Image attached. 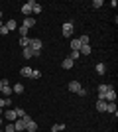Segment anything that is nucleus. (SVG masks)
<instances>
[{
	"label": "nucleus",
	"mask_w": 118,
	"mask_h": 132,
	"mask_svg": "<svg viewBox=\"0 0 118 132\" xmlns=\"http://www.w3.org/2000/svg\"><path fill=\"white\" fill-rule=\"evenodd\" d=\"M102 6V0H95V2H93V8H101Z\"/></svg>",
	"instance_id": "2f4dec72"
},
{
	"label": "nucleus",
	"mask_w": 118,
	"mask_h": 132,
	"mask_svg": "<svg viewBox=\"0 0 118 132\" xmlns=\"http://www.w3.org/2000/svg\"><path fill=\"white\" fill-rule=\"evenodd\" d=\"M79 42H81V45H87V44L90 42V38H89V36H81V38H79Z\"/></svg>",
	"instance_id": "bb28decb"
},
{
	"label": "nucleus",
	"mask_w": 118,
	"mask_h": 132,
	"mask_svg": "<svg viewBox=\"0 0 118 132\" xmlns=\"http://www.w3.org/2000/svg\"><path fill=\"white\" fill-rule=\"evenodd\" d=\"M73 32H75V26H73V22H65V24H63V28H61V34L65 36V38H71V36H73Z\"/></svg>",
	"instance_id": "f03ea898"
},
{
	"label": "nucleus",
	"mask_w": 118,
	"mask_h": 132,
	"mask_svg": "<svg viewBox=\"0 0 118 132\" xmlns=\"http://www.w3.org/2000/svg\"><path fill=\"white\" fill-rule=\"evenodd\" d=\"M4 26V24H2V12H0V28Z\"/></svg>",
	"instance_id": "72a5a7b5"
},
{
	"label": "nucleus",
	"mask_w": 118,
	"mask_h": 132,
	"mask_svg": "<svg viewBox=\"0 0 118 132\" xmlns=\"http://www.w3.org/2000/svg\"><path fill=\"white\" fill-rule=\"evenodd\" d=\"M34 4H35L34 0H30V2H26V4L22 6V14H24L26 18H28V16H32V8H34Z\"/></svg>",
	"instance_id": "20e7f679"
},
{
	"label": "nucleus",
	"mask_w": 118,
	"mask_h": 132,
	"mask_svg": "<svg viewBox=\"0 0 118 132\" xmlns=\"http://www.w3.org/2000/svg\"><path fill=\"white\" fill-rule=\"evenodd\" d=\"M16 30H18V34H20V38H28V28H24V26H18Z\"/></svg>",
	"instance_id": "4be33fe9"
},
{
	"label": "nucleus",
	"mask_w": 118,
	"mask_h": 132,
	"mask_svg": "<svg viewBox=\"0 0 118 132\" xmlns=\"http://www.w3.org/2000/svg\"><path fill=\"white\" fill-rule=\"evenodd\" d=\"M0 38H2V36H0Z\"/></svg>",
	"instance_id": "58836bf2"
},
{
	"label": "nucleus",
	"mask_w": 118,
	"mask_h": 132,
	"mask_svg": "<svg viewBox=\"0 0 118 132\" xmlns=\"http://www.w3.org/2000/svg\"><path fill=\"white\" fill-rule=\"evenodd\" d=\"M67 89H69V91H71V93H81V89H83V87H81V83H79V81H71V83H69V85H67Z\"/></svg>",
	"instance_id": "39448f33"
},
{
	"label": "nucleus",
	"mask_w": 118,
	"mask_h": 132,
	"mask_svg": "<svg viewBox=\"0 0 118 132\" xmlns=\"http://www.w3.org/2000/svg\"><path fill=\"white\" fill-rule=\"evenodd\" d=\"M110 89H112V85H98V99L104 101V95H106Z\"/></svg>",
	"instance_id": "423d86ee"
},
{
	"label": "nucleus",
	"mask_w": 118,
	"mask_h": 132,
	"mask_svg": "<svg viewBox=\"0 0 118 132\" xmlns=\"http://www.w3.org/2000/svg\"><path fill=\"white\" fill-rule=\"evenodd\" d=\"M12 103V99L10 97H0V109H4V106H8Z\"/></svg>",
	"instance_id": "f3484780"
},
{
	"label": "nucleus",
	"mask_w": 118,
	"mask_h": 132,
	"mask_svg": "<svg viewBox=\"0 0 118 132\" xmlns=\"http://www.w3.org/2000/svg\"><path fill=\"white\" fill-rule=\"evenodd\" d=\"M4 132H16V128H14V124H12V122H10V124H8V126L4 128Z\"/></svg>",
	"instance_id": "7c9ffc66"
},
{
	"label": "nucleus",
	"mask_w": 118,
	"mask_h": 132,
	"mask_svg": "<svg viewBox=\"0 0 118 132\" xmlns=\"http://www.w3.org/2000/svg\"><path fill=\"white\" fill-rule=\"evenodd\" d=\"M22 53H24V57H26V59H32V57H38V55H39V53H35V51L32 50L30 45H28V47H24Z\"/></svg>",
	"instance_id": "0eeeda50"
},
{
	"label": "nucleus",
	"mask_w": 118,
	"mask_h": 132,
	"mask_svg": "<svg viewBox=\"0 0 118 132\" xmlns=\"http://www.w3.org/2000/svg\"><path fill=\"white\" fill-rule=\"evenodd\" d=\"M4 118H6L8 122H14L18 116H16V112H14V110H4Z\"/></svg>",
	"instance_id": "9b49d317"
},
{
	"label": "nucleus",
	"mask_w": 118,
	"mask_h": 132,
	"mask_svg": "<svg viewBox=\"0 0 118 132\" xmlns=\"http://www.w3.org/2000/svg\"><path fill=\"white\" fill-rule=\"evenodd\" d=\"M104 101H106V103H114V101H116V91H114V89H110V91L104 95Z\"/></svg>",
	"instance_id": "9d476101"
},
{
	"label": "nucleus",
	"mask_w": 118,
	"mask_h": 132,
	"mask_svg": "<svg viewBox=\"0 0 118 132\" xmlns=\"http://www.w3.org/2000/svg\"><path fill=\"white\" fill-rule=\"evenodd\" d=\"M61 130H65V124H61V122H59V124H53V126H51V132H61Z\"/></svg>",
	"instance_id": "5701e85b"
},
{
	"label": "nucleus",
	"mask_w": 118,
	"mask_h": 132,
	"mask_svg": "<svg viewBox=\"0 0 118 132\" xmlns=\"http://www.w3.org/2000/svg\"><path fill=\"white\" fill-rule=\"evenodd\" d=\"M22 26H24V28H28V30H30V28H34V26H35V18H34V16L24 18V24H22Z\"/></svg>",
	"instance_id": "1a4fd4ad"
},
{
	"label": "nucleus",
	"mask_w": 118,
	"mask_h": 132,
	"mask_svg": "<svg viewBox=\"0 0 118 132\" xmlns=\"http://www.w3.org/2000/svg\"><path fill=\"white\" fill-rule=\"evenodd\" d=\"M12 124H14V128H16V132H24V130H26V122H24L22 118H18V120H14V122H12Z\"/></svg>",
	"instance_id": "6e6552de"
},
{
	"label": "nucleus",
	"mask_w": 118,
	"mask_h": 132,
	"mask_svg": "<svg viewBox=\"0 0 118 132\" xmlns=\"http://www.w3.org/2000/svg\"><path fill=\"white\" fill-rule=\"evenodd\" d=\"M96 73H98V75H104V73H106V65H104V63H96Z\"/></svg>",
	"instance_id": "a211bd4d"
},
{
	"label": "nucleus",
	"mask_w": 118,
	"mask_h": 132,
	"mask_svg": "<svg viewBox=\"0 0 118 132\" xmlns=\"http://www.w3.org/2000/svg\"><path fill=\"white\" fill-rule=\"evenodd\" d=\"M0 89H2V83H0Z\"/></svg>",
	"instance_id": "e433bc0d"
},
{
	"label": "nucleus",
	"mask_w": 118,
	"mask_h": 132,
	"mask_svg": "<svg viewBox=\"0 0 118 132\" xmlns=\"http://www.w3.org/2000/svg\"><path fill=\"white\" fill-rule=\"evenodd\" d=\"M30 47L35 51V53H41V47H43V42L39 38H30Z\"/></svg>",
	"instance_id": "f257e3e1"
},
{
	"label": "nucleus",
	"mask_w": 118,
	"mask_h": 132,
	"mask_svg": "<svg viewBox=\"0 0 118 132\" xmlns=\"http://www.w3.org/2000/svg\"><path fill=\"white\" fill-rule=\"evenodd\" d=\"M32 71H34V69H32V67H22V69H20V75H22V77H30L32 79Z\"/></svg>",
	"instance_id": "f8f14e48"
},
{
	"label": "nucleus",
	"mask_w": 118,
	"mask_h": 132,
	"mask_svg": "<svg viewBox=\"0 0 118 132\" xmlns=\"http://www.w3.org/2000/svg\"><path fill=\"white\" fill-rule=\"evenodd\" d=\"M20 45H22V50H24V47H28V45H30V38H20Z\"/></svg>",
	"instance_id": "a878e982"
},
{
	"label": "nucleus",
	"mask_w": 118,
	"mask_h": 132,
	"mask_svg": "<svg viewBox=\"0 0 118 132\" xmlns=\"http://www.w3.org/2000/svg\"><path fill=\"white\" fill-rule=\"evenodd\" d=\"M79 50H81V42H79V38H77V39L71 42V51H79Z\"/></svg>",
	"instance_id": "412c9836"
},
{
	"label": "nucleus",
	"mask_w": 118,
	"mask_h": 132,
	"mask_svg": "<svg viewBox=\"0 0 118 132\" xmlns=\"http://www.w3.org/2000/svg\"><path fill=\"white\" fill-rule=\"evenodd\" d=\"M41 10H43V8H41V6H39L38 2H35V4H34V8H32V14H39Z\"/></svg>",
	"instance_id": "cd10ccee"
},
{
	"label": "nucleus",
	"mask_w": 118,
	"mask_h": 132,
	"mask_svg": "<svg viewBox=\"0 0 118 132\" xmlns=\"http://www.w3.org/2000/svg\"><path fill=\"white\" fill-rule=\"evenodd\" d=\"M26 130H28V132H35V130H38V124H35V122L30 118V120L26 122Z\"/></svg>",
	"instance_id": "2eb2a0df"
},
{
	"label": "nucleus",
	"mask_w": 118,
	"mask_h": 132,
	"mask_svg": "<svg viewBox=\"0 0 118 132\" xmlns=\"http://www.w3.org/2000/svg\"><path fill=\"white\" fill-rule=\"evenodd\" d=\"M2 114H4V110H2V109H0V116H2Z\"/></svg>",
	"instance_id": "f704fd0d"
},
{
	"label": "nucleus",
	"mask_w": 118,
	"mask_h": 132,
	"mask_svg": "<svg viewBox=\"0 0 118 132\" xmlns=\"http://www.w3.org/2000/svg\"><path fill=\"white\" fill-rule=\"evenodd\" d=\"M0 83H2V89H0V93L4 95V97H10V95H12V87H10V83L6 81V79H2Z\"/></svg>",
	"instance_id": "7ed1b4c3"
},
{
	"label": "nucleus",
	"mask_w": 118,
	"mask_h": 132,
	"mask_svg": "<svg viewBox=\"0 0 118 132\" xmlns=\"http://www.w3.org/2000/svg\"><path fill=\"white\" fill-rule=\"evenodd\" d=\"M96 110L98 112H106V101H102V99L96 101Z\"/></svg>",
	"instance_id": "ddd939ff"
},
{
	"label": "nucleus",
	"mask_w": 118,
	"mask_h": 132,
	"mask_svg": "<svg viewBox=\"0 0 118 132\" xmlns=\"http://www.w3.org/2000/svg\"><path fill=\"white\" fill-rule=\"evenodd\" d=\"M106 112L116 114V103H106Z\"/></svg>",
	"instance_id": "aec40b11"
},
{
	"label": "nucleus",
	"mask_w": 118,
	"mask_h": 132,
	"mask_svg": "<svg viewBox=\"0 0 118 132\" xmlns=\"http://www.w3.org/2000/svg\"><path fill=\"white\" fill-rule=\"evenodd\" d=\"M0 124H2V116H0Z\"/></svg>",
	"instance_id": "c9c22d12"
},
{
	"label": "nucleus",
	"mask_w": 118,
	"mask_h": 132,
	"mask_svg": "<svg viewBox=\"0 0 118 132\" xmlns=\"http://www.w3.org/2000/svg\"><path fill=\"white\" fill-rule=\"evenodd\" d=\"M12 93H24V85H20V83H18V85H14V87H12Z\"/></svg>",
	"instance_id": "b1692460"
},
{
	"label": "nucleus",
	"mask_w": 118,
	"mask_h": 132,
	"mask_svg": "<svg viewBox=\"0 0 118 132\" xmlns=\"http://www.w3.org/2000/svg\"><path fill=\"white\" fill-rule=\"evenodd\" d=\"M79 53H83V55H90V53H93V47H90V44H87V45H81Z\"/></svg>",
	"instance_id": "4468645a"
},
{
	"label": "nucleus",
	"mask_w": 118,
	"mask_h": 132,
	"mask_svg": "<svg viewBox=\"0 0 118 132\" xmlns=\"http://www.w3.org/2000/svg\"><path fill=\"white\" fill-rule=\"evenodd\" d=\"M6 34H10V32H8V28H6V26H2V28H0V36H6Z\"/></svg>",
	"instance_id": "473e14b6"
},
{
	"label": "nucleus",
	"mask_w": 118,
	"mask_h": 132,
	"mask_svg": "<svg viewBox=\"0 0 118 132\" xmlns=\"http://www.w3.org/2000/svg\"><path fill=\"white\" fill-rule=\"evenodd\" d=\"M39 77H41V71L34 69V71H32V79H39Z\"/></svg>",
	"instance_id": "c756f323"
},
{
	"label": "nucleus",
	"mask_w": 118,
	"mask_h": 132,
	"mask_svg": "<svg viewBox=\"0 0 118 132\" xmlns=\"http://www.w3.org/2000/svg\"><path fill=\"white\" fill-rule=\"evenodd\" d=\"M0 132H4V130H0Z\"/></svg>",
	"instance_id": "4c0bfd02"
},
{
	"label": "nucleus",
	"mask_w": 118,
	"mask_h": 132,
	"mask_svg": "<svg viewBox=\"0 0 118 132\" xmlns=\"http://www.w3.org/2000/svg\"><path fill=\"white\" fill-rule=\"evenodd\" d=\"M79 55H81L79 51H71V53H69V59H71V61H75V59H79Z\"/></svg>",
	"instance_id": "c85d7f7f"
},
{
	"label": "nucleus",
	"mask_w": 118,
	"mask_h": 132,
	"mask_svg": "<svg viewBox=\"0 0 118 132\" xmlns=\"http://www.w3.org/2000/svg\"><path fill=\"white\" fill-rule=\"evenodd\" d=\"M14 112H16V116H18V118H24V116H26V110H24V109H20V106H18V109H14Z\"/></svg>",
	"instance_id": "393cba45"
},
{
	"label": "nucleus",
	"mask_w": 118,
	"mask_h": 132,
	"mask_svg": "<svg viewBox=\"0 0 118 132\" xmlns=\"http://www.w3.org/2000/svg\"><path fill=\"white\" fill-rule=\"evenodd\" d=\"M6 28H8V32H14L18 28V22L16 20H8V22H6Z\"/></svg>",
	"instance_id": "dca6fc26"
},
{
	"label": "nucleus",
	"mask_w": 118,
	"mask_h": 132,
	"mask_svg": "<svg viewBox=\"0 0 118 132\" xmlns=\"http://www.w3.org/2000/svg\"><path fill=\"white\" fill-rule=\"evenodd\" d=\"M73 63H75V61H71L69 57H65V59H63V63H61V67H63V69H71V67H73Z\"/></svg>",
	"instance_id": "6ab92c4d"
}]
</instances>
